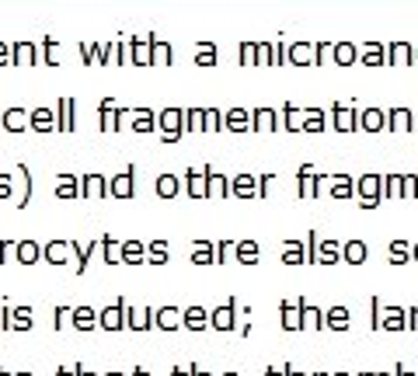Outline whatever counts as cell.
Segmentation results:
<instances>
[{
    "label": "cell",
    "mask_w": 418,
    "mask_h": 376,
    "mask_svg": "<svg viewBox=\"0 0 418 376\" xmlns=\"http://www.w3.org/2000/svg\"><path fill=\"white\" fill-rule=\"evenodd\" d=\"M0 327H4V331H32V327H35L32 306H8V303H4V313H0Z\"/></svg>",
    "instance_id": "6da1fadb"
},
{
    "label": "cell",
    "mask_w": 418,
    "mask_h": 376,
    "mask_svg": "<svg viewBox=\"0 0 418 376\" xmlns=\"http://www.w3.org/2000/svg\"><path fill=\"white\" fill-rule=\"evenodd\" d=\"M209 327L213 331H234L237 327V300H224L217 310H209Z\"/></svg>",
    "instance_id": "7a4b0ae2"
},
{
    "label": "cell",
    "mask_w": 418,
    "mask_h": 376,
    "mask_svg": "<svg viewBox=\"0 0 418 376\" xmlns=\"http://www.w3.org/2000/svg\"><path fill=\"white\" fill-rule=\"evenodd\" d=\"M98 327L101 331H126V300L119 296L105 310H98Z\"/></svg>",
    "instance_id": "3957f363"
},
{
    "label": "cell",
    "mask_w": 418,
    "mask_h": 376,
    "mask_svg": "<svg viewBox=\"0 0 418 376\" xmlns=\"http://www.w3.org/2000/svg\"><path fill=\"white\" fill-rule=\"evenodd\" d=\"M380 331H408L404 306H380Z\"/></svg>",
    "instance_id": "277c9868"
},
{
    "label": "cell",
    "mask_w": 418,
    "mask_h": 376,
    "mask_svg": "<svg viewBox=\"0 0 418 376\" xmlns=\"http://www.w3.org/2000/svg\"><path fill=\"white\" fill-rule=\"evenodd\" d=\"M150 327H153V310L150 306L136 310L126 303V331H150Z\"/></svg>",
    "instance_id": "5b68a950"
},
{
    "label": "cell",
    "mask_w": 418,
    "mask_h": 376,
    "mask_svg": "<svg viewBox=\"0 0 418 376\" xmlns=\"http://www.w3.org/2000/svg\"><path fill=\"white\" fill-rule=\"evenodd\" d=\"M279 313H283V331H303L300 300H283V303H279Z\"/></svg>",
    "instance_id": "8992f818"
},
{
    "label": "cell",
    "mask_w": 418,
    "mask_h": 376,
    "mask_svg": "<svg viewBox=\"0 0 418 376\" xmlns=\"http://www.w3.org/2000/svg\"><path fill=\"white\" fill-rule=\"evenodd\" d=\"M153 327H157V331H178V327H181V310H178V306H160V310H153Z\"/></svg>",
    "instance_id": "52a82bcc"
},
{
    "label": "cell",
    "mask_w": 418,
    "mask_h": 376,
    "mask_svg": "<svg viewBox=\"0 0 418 376\" xmlns=\"http://www.w3.org/2000/svg\"><path fill=\"white\" fill-rule=\"evenodd\" d=\"M324 327H328V331H349V327H352L349 306H331V310H324Z\"/></svg>",
    "instance_id": "ba28073f"
},
{
    "label": "cell",
    "mask_w": 418,
    "mask_h": 376,
    "mask_svg": "<svg viewBox=\"0 0 418 376\" xmlns=\"http://www.w3.org/2000/svg\"><path fill=\"white\" fill-rule=\"evenodd\" d=\"M181 327H188V331H206V327H209V310H202V306L181 310Z\"/></svg>",
    "instance_id": "9c48e42d"
},
{
    "label": "cell",
    "mask_w": 418,
    "mask_h": 376,
    "mask_svg": "<svg viewBox=\"0 0 418 376\" xmlns=\"http://www.w3.org/2000/svg\"><path fill=\"white\" fill-rule=\"evenodd\" d=\"M67 254H70V240H53L42 247V261H49V265H67L70 261Z\"/></svg>",
    "instance_id": "30bf717a"
},
{
    "label": "cell",
    "mask_w": 418,
    "mask_h": 376,
    "mask_svg": "<svg viewBox=\"0 0 418 376\" xmlns=\"http://www.w3.org/2000/svg\"><path fill=\"white\" fill-rule=\"evenodd\" d=\"M70 324H74L77 331H94V327H98V310H91V306H74Z\"/></svg>",
    "instance_id": "8fae6325"
},
{
    "label": "cell",
    "mask_w": 418,
    "mask_h": 376,
    "mask_svg": "<svg viewBox=\"0 0 418 376\" xmlns=\"http://www.w3.org/2000/svg\"><path fill=\"white\" fill-rule=\"evenodd\" d=\"M300 313H303V331H321L324 327V310L321 306L300 300Z\"/></svg>",
    "instance_id": "7c38bea8"
},
{
    "label": "cell",
    "mask_w": 418,
    "mask_h": 376,
    "mask_svg": "<svg viewBox=\"0 0 418 376\" xmlns=\"http://www.w3.org/2000/svg\"><path fill=\"white\" fill-rule=\"evenodd\" d=\"M15 261H22V265H35V261H42V247H39L35 240H22V244L15 247Z\"/></svg>",
    "instance_id": "4fadbf2b"
},
{
    "label": "cell",
    "mask_w": 418,
    "mask_h": 376,
    "mask_svg": "<svg viewBox=\"0 0 418 376\" xmlns=\"http://www.w3.org/2000/svg\"><path fill=\"white\" fill-rule=\"evenodd\" d=\"M147 261V247L140 240H126L122 244V265H143Z\"/></svg>",
    "instance_id": "5bb4252c"
},
{
    "label": "cell",
    "mask_w": 418,
    "mask_h": 376,
    "mask_svg": "<svg viewBox=\"0 0 418 376\" xmlns=\"http://www.w3.org/2000/svg\"><path fill=\"white\" fill-rule=\"evenodd\" d=\"M338 261H342V244H335V240L317 244V265H338Z\"/></svg>",
    "instance_id": "9a60e30c"
},
{
    "label": "cell",
    "mask_w": 418,
    "mask_h": 376,
    "mask_svg": "<svg viewBox=\"0 0 418 376\" xmlns=\"http://www.w3.org/2000/svg\"><path fill=\"white\" fill-rule=\"evenodd\" d=\"M213 261H217V247H213V244L199 240V244L192 247V265H213Z\"/></svg>",
    "instance_id": "2e32d148"
},
{
    "label": "cell",
    "mask_w": 418,
    "mask_h": 376,
    "mask_svg": "<svg viewBox=\"0 0 418 376\" xmlns=\"http://www.w3.org/2000/svg\"><path fill=\"white\" fill-rule=\"evenodd\" d=\"M342 261L362 265V261H366V244H362V240H349V244L342 247Z\"/></svg>",
    "instance_id": "e0dca14e"
},
{
    "label": "cell",
    "mask_w": 418,
    "mask_h": 376,
    "mask_svg": "<svg viewBox=\"0 0 418 376\" xmlns=\"http://www.w3.org/2000/svg\"><path fill=\"white\" fill-rule=\"evenodd\" d=\"M94 247H98V244H91V247H81V244H74V240H70V254H74V275H84V268H87V261H91L87 254H91Z\"/></svg>",
    "instance_id": "ac0fdd59"
},
{
    "label": "cell",
    "mask_w": 418,
    "mask_h": 376,
    "mask_svg": "<svg viewBox=\"0 0 418 376\" xmlns=\"http://www.w3.org/2000/svg\"><path fill=\"white\" fill-rule=\"evenodd\" d=\"M234 254H237L241 265H258V244H255V240H241V244L234 247Z\"/></svg>",
    "instance_id": "d6986e66"
},
{
    "label": "cell",
    "mask_w": 418,
    "mask_h": 376,
    "mask_svg": "<svg viewBox=\"0 0 418 376\" xmlns=\"http://www.w3.org/2000/svg\"><path fill=\"white\" fill-rule=\"evenodd\" d=\"M283 261H286V265H303V261H307V247L296 244V240H290V244L283 247Z\"/></svg>",
    "instance_id": "ffe728a7"
},
{
    "label": "cell",
    "mask_w": 418,
    "mask_h": 376,
    "mask_svg": "<svg viewBox=\"0 0 418 376\" xmlns=\"http://www.w3.org/2000/svg\"><path fill=\"white\" fill-rule=\"evenodd\" d=\"M167 258H171V251H167L164 240H153V244L147 247V261H150V265H167Z\"/></svg>",
    "instance_id": "44dd1931"
},
{
    "label": "cell",
    "mask_w": 418,
    "mask_h": 376,
    "mask_svg": "<svg viewBox=\"0 0 418 376\" xmlns=\"http://www.w3.org/2000/svg\"><path fill=\"white\" fill-rule=\"evenodd\" d=\"M105 247V265H122V244H115L112 237H101Z\"/></svg>",
    "instance_id": "7402d4cb"
},
{
    "label": "cell",
    "mask_w": 418,
    "mask_h": 376,
    "mask_svg": "<svg viewBox=\"0 0 418 376\" xmlns=\"http://www.w3.org/2000/svg\"><path fill=\"white\" fill-rule=\"evenodd\" d=\"M404 261H411V247L404 240H394L390 244V265H404Z\"/></svg>",
    "instance_id": "603a6c76"
},
{
    "label": "cell",
    "mask_w": 418,
    "mask_h": 376,
    "mask_svg": "<svg viewBox=\"0 0 418 376\" xmlns=\"http://www.w3.org/2000/svg\"><path fill=\"white\" fill-rule=\"evenodd\" d=\"M376 199H380V185H376L373 178H366V181H362V206L369 209V206H376Z\"/></svg>",
    "instance_id": "cb8c5ba5"
},
{
    "label": "cell",
    "mask_w": 418,
    "mask_h": 376,
    "mask_svg": "<svg viewBox=\"0 0 418 376\" xmlns=\"http://www.w3.org/2000/svg\"><path fill=\"white\" fill-rule=\"evenodd\" d=\"M70 313H74V306H56V310H53V327L63 331V327L70 324Z\"/></svg>",
    "instance_id": "d4e9b609"
},
{
    "label": "cell",
    "mask_w": 418,
    "mask_h": 376,
    "mask_svg": "<svg viewBox=\"0 0 418 376\" xmlns=\"http://www.w3.org/2000/svg\"><path fill=\"white\" fill-rule=\"evenodd\" d=\"M234 247H237V244H231V240H224V244H217V265H224V261H231V254H234Z\"/></svg>",
    "instance_id": "484cf974"
},
{
    "label": "cell",
    "mask_w": 418,
    "mask_h": 376,
    "mask_svg": "<svg viewBox=\"0 0 418 376\" xmlns=\"http://www.w3.org/2000/svg\"><path fill=\"white\" fill-rule=\"evenodd\" d=\"M15 247H18V244H11V240H0V265H4V261H11Z\"/></svg>",
    "instance_id": "4316f807"
},
{
    "label": "cell",
    "mask_w": 418,
    "mask_h": 376,
    "mask_svg": "<svg viewBox=\"0 0 418 376\" xmlns=\"http://www.w3.org/2000/svg\"><path fill=\"white\" fill-rule=\"evenodd\" d=\"M112 192H115V195H129V192H133V181H129V178H119V181L112 185Z\"/></svg>",
    "instance_id": "83f0119b"
},
{
    "label": "cell",
    "mask_w": 418,
    "mask_h": 376,
    "mask_svg": "<svg viewBox=\"0 0 418 376\" xmlns=\"http://www.w3.org/2000/svg\"><path fill=\"white\" fill-rule=\"evenodd\" d=\"M157 192H160V195H174V192H178V185H174V178H160V185H157Z\"/></svg>",
    "instance_id": "f1b7e54d"
},
{
    "label": "cell",
    "mask_w": 418,
    "mask_h": 376,
    "mask_svg": "<svg viewBox=\"0 0 418 376\" xmlns=\"http://www.w3.org/2000/svg\"><path fill=\"white\" fill-rule=\"evenodd\" d=\"M84 192H87V195H101V192H105V185H101L98 178H91V181L84 185Z\"/></svg>",
    "instance_id": "f546056e"
},
{
    "label": "cell",
    "mask_w": 418,
    "mask_h": 376,
    "mask_svg": "<svg viewBox=\"0 0 418 376\" xmlns=\"http://www.w3.org/2000/svg\"><path fill=\"white\" fill-rule=\"evenodd\" d=\"M188 188H192V195H206V185H202V178H195V174H192Z\"/></svg>",
    "instance_id": "4dcf8cb0"
},
{
    "label": "cell",
    "mask_w": 418,
    "mask_h": 376,
    "mask_svg": "<svg viewBox=\"0 0 418 376\" xmlns=\"http://www.w3.org/2000/svg\"><path fill=\"white\" fill-rule=\"evenodd\" d=\"M415 327H418V306L408 310V331H415Z\"/></svg>",
    "instance_id": "1f68e13d"
},
{
    "label": "cell",
    "mask_w": 418,
    "mask_h": 376,
    "mask_svg": "<svg viewBox=\"0 0 418 376\" xmlns=\"http://www.w3.org/2000/svg\"><path fill=\"white\" fill-rule=\"evenodd\" d=\"M237 195H251V181L241 178V181H237Z\"/></svg>",
    "instance_id": "d6a6232c"
},
{
    "label": "cell",
    "mask_w": 418,
    "mask_h": 376,
    "mask_svg": "<svg viewBox=\"0 0 418 376\" xmlns=\"http://www.w3.org/2000/svg\"><path fill=\"white\" fill-rule=\"evenodd\" d=\"M56 376H81V366H74V369H56Z\"/></svg>",
    "instance_id": "836d02e7"
},
{
    "label": "cell",
    "mask_w": 418,
    "mask_h": 376,
    "mask_svg": "<svg viewBox=\"0 0 418 376\" xmlns=\"http://www.w3.org/2000/svg\"><path fill=\"white\" fill-rule=\"evenodd\" d=\"M60 195H74V181H63V185H60Z\"/></svg>",
    "instance_id": "e575fe53"
},
{
    "label": "cell",
    "mask_w": 418,
    "mask_h": 376,
    "mask_svg": "<svg viewBox=\"0 0 418 376\" xmlns=\"http://www.w3.org/2000/svg\"><path fill=\"white\" fill-rule=\"evenodd\" d=\"M335 195H349V181H338V185H335Z\"/></svg>",
    "instance_id": "d590c367"
},
{
    "label": "cell",
    "mask_w": 418,
    "mask_h": 376,
    "mask_svg": "<svg viewBox=\"0 0 418 376\" xmlns=\"http://www.w3.org/2000/svg\"><path fill=\"white\" fill-rule=\"evenodd\" d=\"M394 376H418V373H411V369H404V366H397V369H394Z\"/></svg>",
    "instance_id": "8d00e7d4"
},
{
    "label": "cell",
    "mask_w": 418,
    "mask_h": 376,
    "mask_svg": "<svg viewBox=\"0 0 418 376\" xmlns=\"http://www.w3.org/2000/svg\"><path fill=\"white\" fill-rule=\"evenodd\" d=\"M11 192V185H8V178H0V195H8Z\"/></svg>",
    "instance_id": "74e56055"
},
{
    "label": "cell",
    "mask_w": 418,
    "mask_h": 376,
    "mask_svg": "<svg viewBox=\"0 0 418 376\" xmlns=\"http://www.w3.org/2000/svg\"><path fill=\"white\" fill-rule=\"evenodd\" d=\"M265 376H286V369H265Z\"/></svg>",
    "instance_id": "f35d334b"
},
{
    "label": "cell",
    "mask_w": 418,
    "mask_h": 376,
    "mask_svg": "<svg viewBox=\"0 0 418 376\" xmlns=\"http://www.w3.org/2000/svg\"><path fill=\"white\" fill-rule=\"evenodd\" d=\"M286 376H307V373H300V369H293V366H286Z\"/></svg>",
    "instance_id": "ab89813d"
},
{
    "label": "cell",
    "mask_w": 418,
    "mask_h": 376,
    "mask_svg": "<svg viewBox=\"0 0 418 376\" xmlns=\"http://www.w3.org/2000/svg\"><path fill=\"white\" fill-rule=\"evenodd\" d=\"M192 376H213V373H206V369H195V366H192Z\"/></svg>",
    "instance_id": "60d3db41"
},
{
    "label": "cell",
    "mask_w": 418,
    "mask_h": 376,
    "mask_svg": "<svg viewBox=\"0 0 418 376\" xmlns=\"http://www.w3.org/2000/svg\"><path fill=\"white\" fill-rule=\"evenodd\" d=\"M171 376H192V369H174Z\"/></svg>",
    "instance_id": "b9f144b4"
},
{
    "label": "cell",
    "mask_w": 418,
    "mask_h": 376,
    "mask_svg": "<svg viewBox=\"0 0 418 376\" xmlns=\"http://www.w3.org/2000/svg\"><path fill=\"white\" fill-rule=\"evenodd\" d=\"M133 376H150V369H133Z\"/></svg>",
    "instance_id": "7bdbcfd3"
},
{
    "label": "cell",
    "mask_w": 418,
    "mask_h": 376,
    "mask_svg": "<svg viewBox=\"0 0 418 376\" xmlns=\"http://www.w3.org/2000/svg\"><path fill=\"white\" fill-rule=\"evenodd\" d=\"M81 376H98V373H91V369H84V366H81Z\"/></svg>",
    "instance_id": "ee69618b"
},
{
    "label": "cell",
    "mask_w": 418,
    "mask_h": 376,
    "mask_svg": "<svg viewBox=\"0 0 418 376\" xmlns=\"http://www.w3.org/2000/svg\"><path fill=\"white\" fill-rule=\"evenodd\" d=\"M411 261H418V244H415V247H411Z\"/></svg>",
    "instance_id": "f6af8a7d"
},
{
    "label": "cell",
    "mask_w": 418,
    "mask_h": 376,
    "mask_svg": "<svg viewBox=\"0 0 418 376\" xmlns=\"http://www.w3.org/2000/svg\"><path fill=\"white\" fill-rule=\"evenodd\" d=\"M331 376H352V373H345V369H338V373H331Z\"/></svg>",
    "instance_id": "bcb514c9"
},
{
    "label": "cell",
    "mask_w": 418,
    "mask_h": 376,
    "mask_svg": "<svg viewBox=\"0 0 418 376\" xmlns=\"http://www.w3.org/2000/svg\"><path fill=\"white\" fill-rule=\"evenodd\" d=\"M0 376H15V373H11V369H0Z\"/></svg>",
    "instance_id": "7dc6e473"
},
{
    "label": "cell",
    "mask_w": 418,
    "mask_h": 376,
    "mask_svg": "<svg viewBox=\"0 0 418 376\" xmlns=\"http://www.w3.org/2000/svg\"><path fill=\"white\" fill-rule=\"evenodd\" d=\"M224 376H241V373H234V369H227V373H224Z\"/></svg>",
    "instance_id": "c3c4849f"
},
{
    "label": "cell",
    "mask_w": 418,
    "mask_h": 376,
    "mask_svg": "<svg viewBox=\"0 0 418 376\" xmlns=\"http://www.w3.org/2000/svg\"><path fill=\"white\" fill-rule=\"evenodd\" d=\"M108 376H126V373H119V369H112V373H108Z\"/></svg>",
    "instance_id": "681fc988"
},
{
    "label": "cell",
    "mask_w": 418,
    "mask_h": 376,
    "mask_svg": "<svg viewBox=\"0 0 418 376\" xmlns=\"http://www.w3.org/2000/svg\"><path fill=\"white\" fill-rule=\"evenodd\" d=\"M310 376H328V373H310Z\"/></svg>",
    "instance_id": "f907efd6"
},
{
    "label": "cell",
    "mask_w": 418,
    "mask_h": 376,
    "mask_svg": "<svg viewBox=\"0 0 418 376\" xmlns=\"http://www.w3.org/2000/svg\"><path fill=\"white\" fill-rule=\"evenodd\" d=\"M15 376H32V373H15Z\"/></svg>",
    "instance_id": "816d5d0a"
},
{
    "label": "cell",
    "mask_w": 418,
    "mask_h": 376,
    "mask_svg": "<svg viewBox=\"0 0 418 376\" xmlns=\"http://www.w3.org/2000/svg\"><path fill=\"white\" fill-rule=\"evenodd\" d=\"M359 376H376V373H359Z\"/></svg>",
    "instance_id": "f5cc1de1"
},
{
    "label": "cell",
    "mask_w": 418,
    "mask_h": 376,
    "mask_svg": "<svg viewBox=\"0 0 418 376\" xmlns=\"http://www.w3.org/2000/svg\"><path fill=\"white\" fill-rule=\"evenodd\" d=\"M376 376H390V373H376Z\"/></svg>",
    "instance_id": "db71d44e"
}]
</instances>
